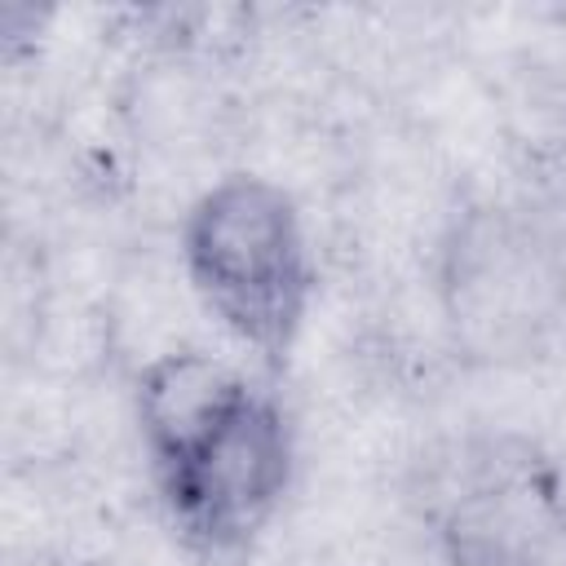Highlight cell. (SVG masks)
<instances>
[{
    "label": "cell",
    "mask_w": 566,
    "mask_h": 566,
    "mask_svg": "<svg viewBox=\"0 0 566 566\" xmlns=\"http://www.w3.org/2000/svg\"><path fill=\"white\" fill-rule=\"evenodd\" d=\"M442 566H566V469L522 433H478L429 504Z\"/></svg>",
    "instance_id": "3"
},
{
    "label": "cell",
    "mask_w": 566,
    "mask_h": 566,
    "mask_svg": "<svg viewBox=\"0 0 566 566\" xmlns=\"http://www.w3.org/2000/svg\"><path fill=\"white\" fill-rule=\"evenodd\" d=\"M181 265L230 340L279 371L305 336L318 270L296 199L261 172H226L181 217Z\"/></svg>",
    "instance_id": "2"
},
{
    "label": "cell",
    "mask_w": 566,
    "mask_h": 566,
    "mask_svg": "<svg viewBox=\"0 0 566 566\" xmlns=\"http://www.w3.org/2000/svg\"><path fill=\"white\" fill-rule=\"evenodd\" d=\"M133 420L181 544L203 557L252 548L296 473V438L279 394L208 349H168L142 367Z\"/></svg>",
    "instance_id": "1"
},
{
    "label": "cell",
    "mask_w": 566,
    "mask_h": 566,
    "mask_svg": "<svg viewBox=\"0 0 566 566\" xmlns=\"http://www.w3.org/2000/svg\"><path fill=\"white\" fill-rule=\"evenodd\" d=\"M438 292L455 345L473 358L509 363L539 349L562 279L535 230L500 208H473L442 243Z\"/></svg>",
    "instance_id": "4"
}]
</instances>
